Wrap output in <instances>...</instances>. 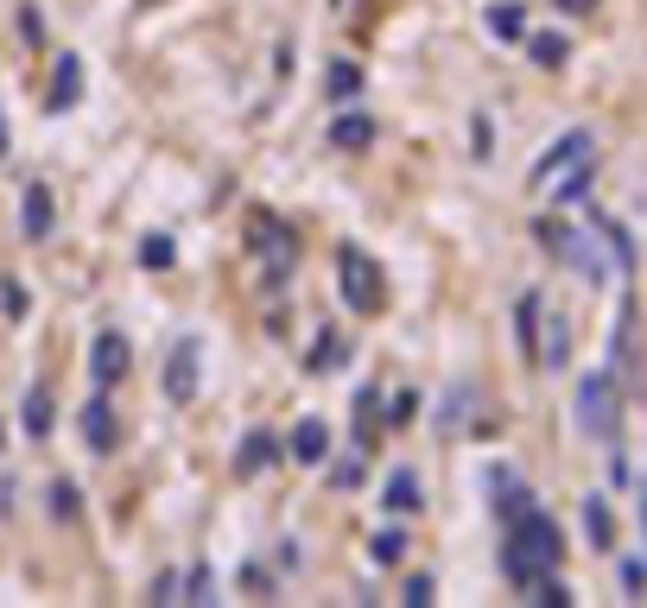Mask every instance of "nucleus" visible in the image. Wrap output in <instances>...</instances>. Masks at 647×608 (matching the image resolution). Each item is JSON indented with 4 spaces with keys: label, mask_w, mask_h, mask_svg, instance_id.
<instances>
[{
    "label": "nucleus",
    "mask_w": 647,
    "mask_h": 608,
    "mask_svg": "<svg viewBox=\"0 0 647 608\" xmlns=\"http://www.w3.org/2000/svg\"><path fill=\"white\" fill-rule=\"evenodd\" d=\"M356 83H363V76L349 70V64H337V70H331V89H337V96H343V89H356Z\"/></svg>",
    "instance_id": "obj_30"
},
{
    "label": "nucleus",
    "mask_w": 647,
    "mask_h": 608,
    "mask_svg": "<svg viewBox=\"0 0 647 608\" xmlns=\"http://www.w3.org/2000/svg\"><path fill=\"white\" fill-rule=\"evenodd\" d=\"M641 520H647V501H641Z\"/></svg>",
    "instance_id": "obj_33"
},
{
    "label": "nucleus",
    "mask_w": 647,
    "mask_h": 608,
    "mask_svg": "<svg viewBox=\"0 0 647 608\" xmlns=\"http://www.w3.org/2000/svg\"><path fill=\"white\" fill-rule=\"evenodd\" d=\"M83 444H89V450H115V444H121V419H115V405H108L103 393L83 405Z\"/></svg>",
    "instance_id": "obj_9"
},
{
    "label": "nucleus",
    "mask_w": 647,
    "mask_h": 608,
    "mask_svg": "<svg viewBox=\"0 0 647 608\" xmlns=\"http://www.w3.org/2000/svg\"><path fill=\"white\" fill-rule=\"evenodd\" d=\"M324 450H331V431L317 425V419H305V425L292 431V463H324Z\"/></svg>",
    "instance_id": "obj_15"
},
{
    "label": "nucleus",
    "mask_w": 647,
    "mask_h": 608,
    "mask_svg": "<svg viewBox=\"0 0 647 608\" xmlns=\"http://www.w3.org/2000/svg\"><path fill=\"white\" fill-rule=\"evenodd\" d=\"M248 248H255V260H267V273H273V279H285V273H292V260H299V235H292L280 216H255Z\"/></svg>",
    "instance_id": "obj_5"
},
{
    "label": "nucleus",
    "mask_w": 647,
    "mask_h": 608,
    "mask_svg": "<svg viewBox=\"0 0 647 608\" xmlns=\"http://www.w3.org/2000/svg\"><path fill=\"white\" fill-rule=\"evenodd\" d=\"M400 552H407V539H400V532H381V539H375V557H381V564H393Z\"/></svg>",
    "instance_id": "obj_26"
},
{
    "label": "nucleus",
    "mask_w": 647,
    "mask_h": 608,
    "mask_svg": "<svg viewBox=\"0 0 647 608\" xmlns=\"http://www.w3.org/2000/svg\"><path fill=\"white\" fill-rule=\"evenodd\" d=\"M540 241L552 253H565V267H578V273L591 279V285H603L610 279V267H603V248H596L591 235H571L565 222H540Z\"/></svg>",
    "instance_id": "obj_6"
},
{
    "label": "nucleus",
    "mask_w": 647,
    "mask_h": 608,
    "mask_svg": "<svg viewBox=\"0 0 647 608\" xmlns=\"http://www.w3.org/2000/svg\"><path fill=\"white\" fill-rule=\"evenodd\" d=\"M565 361H571V324L540 304V368H565Z\"/></svg>",
    "instance_id": "obj_10"
},
{
    "label": "nucleus",
    "mask_w": 647,
    "mask_h": 608,
    "mask_svg": "<svg viewBox=\"0 0 647 608\" xmlns=\"http://www.w3.org/2000/svg\"><path fill=\"white\" fill-rule=\"evenodd\" d=\"M559 564H565V539L559 526L546 520L540 507H527L508 520V539H502V571L515 589H533L540 577H559Z\"/></svg>",
    "instance_id": "obj_1"
},
{
    "label": "nucleus",
    "mask_w": 647,
    "mask_h": 608,
    "mask_svg": "<svg viewBox=\"0 0 647 608\" xmlns=\"http://www.w3.org/2000/svg\"><path fill=\"white\" fill-rule=\"evenodd\" d=\"M476 400V393H470V387H457V393H451V400H444V431H457V425H470V412L464 405Z\"/></svg>",
    "instance_id": "obj_25"
},
{
    "label": "nucleus",
    "mask_w": 647,
    "mask_h": 608,
    "mask_svg": "<svg viewBox=\"0 0 647 608\" xmlns=\"http://www.w3.org/2000/svg\"><path fill=\"white\" fill-rule=\"evenodd\" d=\"M578 431L584 437H616L622 431V380L610 374V368H596V374L578 380Z\"/></svg>",
    "instance_id": "obj_3"
},
{
    "label": "nucleus",
    "mask_w": 647,
    "mask_h": 608,
    "mask_svg": "<svg viewBox=\"0 0 647 608\" xmlns=\"http://www.w3.org/2000/svg\"><path fill=\"white\" fill-rule=\"evenodd\" d=\"M331 140H337L343 152H356V146H368V140H375V121H368V115H343V121L331 127Z\"/></svg>",
    "instance_id": "obj_19"
},
{
    "label": "nucleus",
    "mask_w": 647,
    "mask_h": 608,
    "mask_svg": "<svg viewBox=\"0 0 647 608\" xmlns=\"http://www.w3.org/2000/svg\"><path fill=\"white\" fill-rule=\"evenodd\" d=\"M26 431H32V437H45V431H52V393H45V387H32V393H26Z\"/></svg>",
    "instance_id": "obj_22"
},
{
    "label": "nucleus",
    "mask_w": 647,
    "mask_h": 608,
    "mask_svg": "<svg viewBox=\"0 0 647 608\" xmlns=\"http://www.w3.org/2000/svg\"><path fill=\"white\" fill-rule=\"evenodd\" d=\"M616 380H641V343H635V311H622L616 324V368H610Z\"/></svg>",
    "instance_id": "obj_11"
},
{
    "label": "nucleus",
    "mask_w": 647,
    "mask_h": 608,
    "mask_svg": "<svg viewBox=\"0 0 647 608\" xmlns=\"http://www.w3.org/2000/svg\"><path fill=\"white\" fill-rule=\"evenodd\" d=\"M52 495H57V520H77V488H71V481H57Z\"/></svg>",
    "instance_id": "obj_27"
},
{
    "label": "nucleus",
    "mask_w": 647,
    "mask_h": 608,
    "mask_svg": "<svg viewBox=\"0 0 647 608\" xmlns=\"http://www.w3.org/2000/svg\"><path fill=\"white\" fill-rule=\"evenodd\" d=\"M527 51H533V64H540V70H559V64H565V39H559V32H533Z\"/></svg>",
    "instance_id": "obj_20"
},
{
    "label": "nucleus",
    "mask_w": 647,
    "mask_h": 608,
    "mask_svg": "<svg viewBox=\"0 0 647 608\" xmlns=\"http://www.w3.org/2000/svg\"><path fill=\"white\" fill-rule=\"evenodd\" d=\"M515 336H520V355L540 361V292H527V298L515 304Z\"/></svg>",
    "instance_id": "obj_13"
},
{
    "label": "nucleus",
    "mask_w": 647,
    "mask_h": 608,
    "mask_svg": "<svg viewBox=\"0 0 647 608\" xmlns=\"http://www.w3.org/2000/svg\"><path fill=\"white\" fill-rule=\"evenodd\" d=\"M0 159H7V121H0Z\"/></svg>",
    "instance_id": "obj_32"
},
{
    "label": "nucleus",
    "mask_w": 647,
    "mask_h": 608,
    "mask_svg": "<svg viewBox=\"0 0 647 608\" xmlns=\"http://www.w3.org/2000/svg\"><path fill=\"white\" fill-rule=\"evenodd\" d=\"M133 368V349H128V336H121V329H103V336H96V343H89V374H96V387H115V380L128 374Z\"/></svg>",
    "instance_id": "obj_7"
},
{
    "label": "nucleus",
    "mask_w": 647,
    "mask_h": 608,
    "mask_svg": "<svg viewBox=\"0 0 647 608\" xmlns=\"http://www.w3.org/2000/svg\"><path fill=\"white\" fill-rule=\"evenodd\" d=\"M407 602H432V577H407Z\"/></svg>",
    "instance_id": "obj_29"
},
{
    "label": "nucleus",
    "mask_w": 647,
    "mask_h": 608,
    "mask_svg": "<svg viewBox=\"0 0 647 608\" xmlns=\"http://www.w3.org/2000/svg\"><path fill=\"white\" fill-rule=\"evenodd\" d=\"M596 0H565V13H591Z\"/></svg>",
    "instance_id": "obj_31"
},
{
    "label": "nucleus",
    "mask_w": 647,
    "mask_h": 608,
    "mask_svg": "<svg viewBox=\"0 0 647 608\" xmlns=\"http://www.w3.org/2000/svg\"><path fill=\"white\" fill-rule=\"evenodd\" d=\"M419 501H425L419 476H413V469H400V476L388 481V513H419Z\"/></svg>",
    "instance_id": "obj_18"
},
{
    "label": "nucleus",
    "mask_w": 647,
    "mask_h": 608,
    "mask_svg": "<svg viewBox=\"0 0 647 608\" xmlns=\"http://www.w3.org/2000/svg\"><path fill=\"white\" fill-rule=\"evenodd\" d=\"M622 589H628V596H647V557H622Z\"/></svg>",
    "instance_id": "obj_24"
},
{
    "label": "nucleus",
    "mask_w": 647,
    "mask_h": 608,
    "mask_svg": "<svg viewBox=\"0 0 647 608\" xmlns=\"http://www.w3.org/2000/svg\"><path fill=\"white\" fill-rule=\"evenodd\" d=\"M489 32L495 39H520V32H527V13H520L515 0H502V7H489Z\"/></svg>",
    "instance_id": "obj_21"
},
{
    "label": "nucleus",
    "mask_w": 647,
    "mask_h": 608,
    "mask_svg": "<svg viewBox=\"0 0 647 608\" xmlns=\"http://www.w3.org/2000/svg\"><path fill=\"white\" fill-rule=\"evenodd\" d=\"M77 89H83V64L64 51L57 57V83H52V108H77Z\"/></svg>",
    "instance_id": "obj_16"
},
{
    "label": "nucleus",
    "mask_w": 647,
    "mask_h": 608,
    "mask_svg": "<svg viewBox=\"0 0 647 608\" xmlns=\"http://www.w3.org/2000/svg\"><path fill=\"white\" fill-rule=\"evenodd\" d=\"M337 285H343V298H349V311H363V317H375V311L388 304L381 267H375V253H363V248H343V260H337Z\"/></svg>",
    "instance_id": "obj_4"
},
{
    "label": "nucleus",
    "mask_w": 647,
    "mask_h": 608,
    "mask_svg": "<svg viewBox=\"0 0 647 608\" xmlns=\"http://www.w3.org/2000/svg\"><path fill=\"white\" fill-rule=\"evenodd\" d=\"M413 412H419V400H413V393H393V412H388V425H407Z\"/></svg>",
    "instance_id": "obj_28"
},
{
    "label": "nucleus",
    "mask_w": 647,
    "mask_h": 608,
    "mask_svg": "<svg viewBox=\"0 0 647 608\" xmlns=\"http://www.w3.org/2000/svg\"><path fill=\"white\" fill-rule=\"evenodd\" d=\"M596 177V140L584 127H571L565 140H552L540 152V165H533V191H552L559 203L584 197V184Z\"/></svg>",
    "instance_id": "obj_2"
},
{
    "label": "nucleus",
    "mask_w": 647,
    "mask_h": 608,
    "mask_svg": "<svg viewBox=\"0 0 647 608\" xmlns=\"http://www.w3.org/2000/svg\"><path fill=\"white\" fill-rule=\"evenodd\" d=\"M273 456H280V444H273L267 431L241 437V450H235V476H260V469H273Z\"/></svg>",
    "instance_id": "obj_12"
},
{
    "label": "nucleus",
    "mask_w": 647,
    "mask_h": 608,
    "mask_svg": "<svg viewBox=\"0 0 647 608\" xmlns=\"http://www.w3.org/2000/svg\"><path fill=\"white\" fill-rule=\"evenodd\" d=\"M140 267L165 273V267H172V235H147V241H140Z\"/></svg>",
    "instance_id": "obj_23"
},
{
    "label": "nucleus",
    "mask_w": 647,
    "mask_h": 608,
    "mask_svg": "<svg viewBox=\"0 0 647 608\" xmlns=\"http://www.w3.org/2000/svg\"><path fill=\"white\" fill-rule=\"evenodd\" d=\"M20 228H26V241L52 235V191L45 184H26V216H20Z\"/></svg>",
    "instance_id": "obj_14"
},
{
    "label": "nucleus",
    "mask_w": 647,
    "mask_h": 608,
    "mask_svg": "<svg viewBox=\"0 0 647 608\" xmlns=\"http://www.w3.org/2000/svg\"><path fill=\"white\" fill-rule=\"evenodd\" d=\"M584 532H591L596 552H610V539H616V520H610V501H603V495H591V501H584Z\"/></svg>",
    "instance_id": "obj_17"
},
{
    "label": "nucleus",
    "mask_w": 647,
    "mask_h": 608,
    "mask_svg": "<svg viewBox=\"0 0 647 608\" xmlns=\"http://www.w3.org/2000/svg\"><path fill=\"white\" fill-rule=\"evenodd\" d=\"M165 400L172 405L197 400V343H179V349L165 355Z\"/></svg>",
    "instance_id": "obj_8"
}]
</instances>
